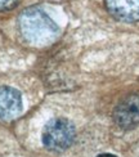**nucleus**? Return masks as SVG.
I'll list each match as a JSON object with an SVG mask.
<instances>
[{
	"label": "nucleus",
	"instance_id": "obj_1",
	"mask_svg": "<svg viewBox=\"0 0 139 157\" xmlns=\"http://www.w3.org/2000/svg\"><path fill=\"white\" fill-rule=\"evenodd\" d=\"M18 27L25 40L36 47H43L54 41L59 32L54 21L36 6L27 8L21 13Z\"/></svg>",
	"mask_w": 139,
	"mask_h": 157
},
{
	"label": "nucleus",
	"instance_id": "obj_2",
	"mask_svg": "<svg viewBox=\"0 0 139 157\" xmlns=\"http://www.w3.org/2000/svg\"><path fill=\"white\" fill-rule=\"evenodd\" d=\"M43 143L52 151H64L75 139V128L66 119H52L43 129Z\"/></svg>",
	"mask_w": 139,
	"mask_h": 157
},
{
	"label": "nucleus",
	"instance_id": "obj_3",
	"mask_svg": "<svg viewBox=\"0 0 139 157\" xmlns=\"http://www.w3.org/2000/svg\"><path fill=\"white\" fill-rule=\"evenodd\" d=\"M115 122L122 129L139 126V94H133L122 99L114 112Z\"/></svg>",
	"mask_w": 139,
	"mask_h": 157
},
{
	"label": "nucleus",
	"instance_id": "obj_4",
	"mask_svg": "<svg viewBox=\"0 0 139 157\" xmlns=\"http://www.w3.org/2000/svg\"><path fill=\"white\" fill-rule=\"evenodd\" d=\"M22 112V98L16 89L0 86V120H13Z\"/></svg>",
	"mask_w": 139,
	"mask_h": 157
},
{
	"label": "nucleus",
	"instance_id": "obj_5",
	"mask_svg": "<svg viewBox=\"0 0 139 157\" xmlns=\"http://www.w3.org/2000/svg\"><path fill=\"white\" fill-rule=\"evenodd\" d=\"M107 10L117 19L139 21V0H104Z\"/></svg>",
	"mask_w": 139,
	"mask_h": 157
},
{
	"label": "nucleus",
	"instance_id": "obj_6",
	"mask_svg": "<svg viewBox=\"0 0 139 157\" xmlns=\"http://www.w3.org/2000/svg\"><path fill=\"white\" fill-rule=\"evenodd\" d=\"M18 0H0V10H8L14 8Z\"/></svg>",
	"mask_w": 139,
	"mask_h": 157
},
{
	"label": "nucleus",
	"instance_id": "obj_7",
	"mask_svg": "<svg viewBox=\"0 0 139 157\" xmlns=\"http://www.w3.org/2000/svg\"><path fill=\"white\" fill-rule=\"evenodd\" d=\"M98 157H116L114 155H110V153H103V155H99Z\"/></svg>",
	"mask_w": 139,
	"mask_h": 157
}]
</instances>
